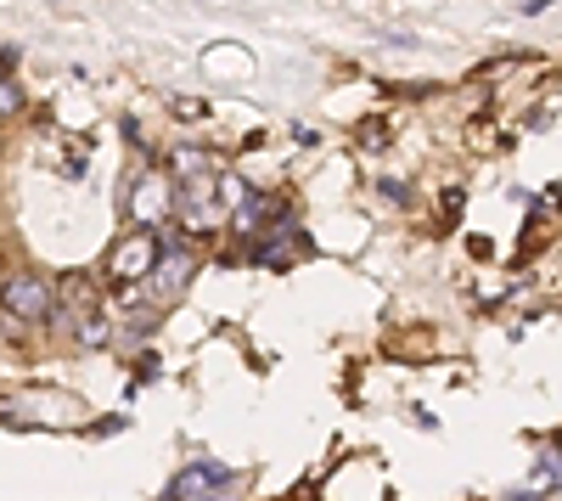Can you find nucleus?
<instances>
[{
	"label": "nucleus",
	"mask_w": 562,
	"mask_h": 501,
	"mask_svg": "<svg viewBox=\"0 0 562 501\" xmlns=\"http://www.w3.org/2000/svg\"><path fill=\"white\" fill-rule=\"evenodd\" d=\"M225 490H231L225 463H192V468H180V479L164 490V501H220Z\"/></svg>",
	"instance_id": "obj_1"
},
{
	"label": "nucleus",
	"mask_w": 562,
	"mask_h": 501,
	"mask_svg": "<svg viewBox=\"0 0 562 501\" xmlns=\"http://www.w3.org/2000/svg\"><path fill=\"white\" fill-rule=\"evenodd\" d=\"M0 310L18 315V322H45V315H52V282L45 277H12L0 288Z\"/></svg>",
	"instance_id": "obj_2"
},
{
	"label": "nucleus",
	"mask_w": 562,
	"mask_h": 501,
	"mask_svg": "<svg viewBox=\"0 0 562 501\" xmlns=\"http://www.w3.org/2000/svg\"><path fill=\"white\" fill-rule=\"evenodd\" d=\"M158 254H164V248L140 232V237H130V243L113 254V270H119V277H147V270L158 265Z\"/></svg>",
	"instance_id": "obj_3"
},
{
	"label": "nucleus",
	"mask_w": 562,
	"mask_h": 501,
	"mask_svg": "<svg viewBox=\"0 0 562 501\" xmlns=\"http://www.w3.org/2000/svg\"><path fill=\"white\" fill-rule=\"evenodd\" d=\"M169 209V187L158 175H140V187H135V220H158Z\"/></svg>",
	"instance_id": "obj_4"
},
{
	"label": "nucleus",
	"mask_w": 562,
	"mask_h": 501,
	"mask_svg": "<svg viewBox=\"0 0 562 501\" xmlns=\"http://www.w3.org/2000/svg\"><path fill=\"white\" fill-rule=\"evenodd\" d=\"M209 74H225L231 68V79H248L254 74V63H248V52H243V45H209Z\"/></svg>",
	"instance_id": "obj_5"
},
{
	"label": "nucleus",
	"mask_w": 562,
	"mask_h": 501,
	"mask_svg": "<svg viewBox=\"0 0 562 501\" xmlns=\"http://www.w3.org/2000/svg\"><path fill=\"white\" fill-rule=\"evenodd\" d=\"M18 108H23L18 85H12V79H0V119H7V113H18Z\"/></svg>",
	"instance_id": "obj_6"
},
{
	"label": "nucleus",
	"mask_w": 562,
	"mask_h": 501,
	"mask_svg": "<svg viewBox=\"0 0 562 501\" xmlns=\"http://www.w3.org/2000/svg\"><path fill=\"white\" fill-rule=\"evenodd\" d=\"M524 7H529V12H535V7H546V0H524Z\"/></svg>",
	"instance_id": "obj_7"
}]
</instances>
